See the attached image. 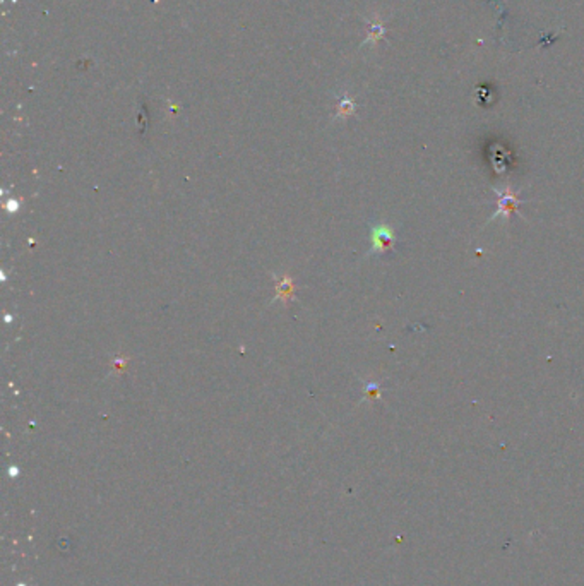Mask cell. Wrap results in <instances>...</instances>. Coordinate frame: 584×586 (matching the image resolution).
I'll return each mask as SVG.
<instances>
[{"instance_id":"cell-2","label":"cell","mask_w":584,"mask_h":586,"mask_svg":"<svg viewBox=\"0 0 584 586\" xmlns=\"http://www.w3.org/2000/svg\"><path fill=\"white\" fill-rule=\"evenodd\" d=\"M394 242H396V235L388 225H379L372 230V252H375V254H384V252L390 251Z\"/></svg>"},{"instance_id":"cell-1","label":"cell","mask_w":584,"mask_h":586,"mask_svg":"<svg viewBox=\"0 0 584 586\" xmlns=\"http://www.w3.org/2000/svg\"><path fill=\"white\" fill-rule=\"evenodd\" d=\"M495 194L499 196V201H497V213L493 214L492 220H495V218L509 220L514 213H517V206H519L523 201L519 199L517 192H514L511 187H506L504 190L495 189Z\"/></svg>"}]
</instances>
